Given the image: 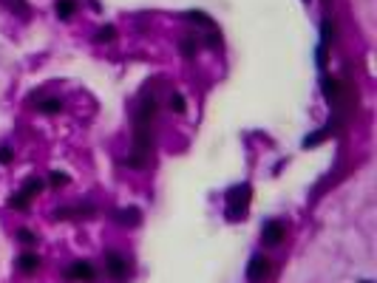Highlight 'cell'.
Segmentation results:
<instances>
[{
  "instance_id": "obj_1",
  "label": "cell",
  "mask_w": 377,
  "mask_h": 283,
  "mask_svg": "<svg viewBox=\"0 0 377 283\" xmlns=\"http://www.w3.org/2000/svg\"><path fill=\"white\" fill-rule=\"evenodd\" d=\"M63 277L68 283H94L97 280V269H94L91 261H74V263H68Z\"/></svg>"
},
{
  "instance_id": "obj_2",
  "label": "cell",
  "mask_w": 377,
  "mask_h": 283,
  "mask_svg": "<svg viewBox=\"0 0 377 283\" xmlns=\"http://www.w3.org/2000/svg\"><path fill=\"white\" fill-rule=\"evenodd\" d=\"M284 238H286V224L284 221L272 218V221H267V224L261 226V244L264 247H278Z\"/></svg>"
},
{
  "instance_id": "obj_3",
  "label": "cell",
  "mask_w": 377,
  "mask_h": 283,
  "mask_svg": "<svg viewBox=\"0 0 377 283\" xmlns=\"http://www.w3.org/2000/svg\"><path fill=\"white\" fill-rule=\"evenodd\" d=\"M105 269L114 280H125V277H128V261H125L116 249H108L105 252Z\"/></svg>"
},
{
  "instance_id": "obj_4",
  "label": "cell",
  "mask_w": 377,
  "mask_h": 283,
  "mask_svg": "<svg viewBox=\"0 0 377 283\" xmlns=\"http://www.w3.org/2000/svg\"><path fill=\"white\" fill-rule=\"evenodd\" d=\"M267 275H270V261H267L264 255H256V258L247 263V280L249 283H261Z\"/></svg>"
},
{
  "instance_id": "obj_5",
  "label": "cell",
  "mask_w": 377,
  "mask_h": 283,
  "mask_svg": "<svg viewBox=\"0 0 377 283\" xmlns=\"http://www.w3.org/2000/svg\"><path fill=\"white\" fill-rule=\"evenodd\" d=\"M40 255L37 252H23L20 258H17V269H20V272H26V275H31V272H37V269H40Z\"/></svg>"
},
{
  "instance_id": "obj_6",
  "label": "cell",
  "mask_w": 377,
  "mask_h": 283,
  "mask_svg": "<svg viewBox=\"0 0 377 283\" xmlns=\"http://www.w3.org/2000/svg\"><path fill=\"white\" fill-rule=\"evenodd\" d=\"M156 108H159V105H156V99H153V97L145 99L142 108H139V113H136V125H148V122L156 116Z\"/></svg>"
},
{
  "instance_id": "obj_7",
  "label": "cell",
  "mask_w": 377,
  "mask_h": 283,
  "mask_svg": "<svg viewBox=\"0 0 377 283\" xmlns=\"http://www.w3.org/2000/svg\"><path fill=\"white\" fill-rule=\"evenodd\" d=\"M43 190H46V181L40 176H31V178H26V184H23L20 193H26L29 198H34V196H40Z\"/></svg>"
},
{
  "instance_id": "obj_8",
  "label": "cell",
  "mask_w": 377,
  "mask_h": 283,
  "mask_svg": "<svg viewBox=\"0 0 377 283\" xmlns=\"http://www.w3.org/2000/svg\"><path fill=\"white\" fill-rule=\"evenodd\" d=\"M54 12H57L60 20H68V17H74V12H77V0H57V3H54Z\"/></svg>"
},
{
  "instance_id": "obj_9",
  "label": "cell",
  "mask_w": 377,
  "mask_h": 283,
  "mask_svg": "<svg viewBox=\"0 0 377 283\" xmlns=\"http://www.w3.org/2000/svg\"><path fill=\"white\" fill-rule=\"evenodd\" d=\"M29 204H31V198L26 193H15V196L9 198V207H15L17 212H29Z\"/></svg>"
},
{
  "instance_id": "obj_10",
  "label": "cell",
  "mask_w": 377,
  "mask_h": 283,
  "mask_svg": "<svg viewBox=\"0 0 377 283\" xmlns=\"http://www.w3.org/2000/svg\"><path fill=\"white\" fill-rule=\"evenodd\" d=\"M0 3H3L9 12L20 14V17H29V3H26V0H0Z\"/></svg>"
},
{
  "instance_id": "obj_11",
  "label": "cell",
  "mask_w": 377,
  "mask_h": 283,
  "mask_svg": "<svg viewBox=\"0 0 377 283\" xmlns=\"http://www.w3.org/2000/svg\"><path fill=\"white\" fill-rule=\"evenodd\" d=\"M116 221H119V224L136 226L139 224V210H136V207H128V212H116Z\"/></svg>"
},
{
  "instance_id": "obj_12",
  "label": "cell",
  "mask_w": 377,
  "mask_h": 283,
  "mask_svg": "<svg viewBox=\"0 0 377 283\" xmlns=\"http://www.w3.org/2000/svg\"><path fill=\"white\" fill-rule=\"evenodd\" d=\"M37 108H40L43 113H60L63 111V102H60V99H40Z\"/></svg>"
},
{
  "instance_id": "obj_13",
  "label": "cell",
  "mask_w": 377,
  "mask_h": 283,
  "mask_svg": "<svg viewBox=\"0 0 377 283\" xmlns=\"http://www.w3.org/2000/svg\"><path fill=\"white\" fill-rule=\"evenodd\" d=\"M116 37V28L114 26H102L97 34H94V42H114Z\"/></svg>"
},
{
  "instance_id": "obj_14",
  "label": "cell",
  "mask_w": 377,
  "mask_h": 283,
  "mask_svg": "<svg viewBox=\"0 0 377 283\" xmlns=\"http://www.w3.org/2000/svg\"><path fill=\"white\" fill-rule=\"evenodd\" d=\"M196 49H199L196 37H185V40H182V54H185L187 60H193V57H196Z\"/></svg>"
},
{
  "instance_id": "obj_15",
  "label": "cell",
  "mask_w": 377,
  "mask_h": 283,
  "mask_svg": "<svg viewBox=\"0 0 377 283\" xmlns=\"http://www.w3.org/2000/svg\"><path fill=\"white\" fill-rule=\"evenodd\" d=\"M68 181H71V178L65 176V173H57V170H54V173H51V176H49V184H51V187H54V190H60V187H65V184H68Z\"/></svg>"
},
{
  "instance_id": "obj_16",
  "label": "cell",
  "mask_w": 377,
  "mask_h": 283,
  "mask_svg": "<svg viewBox=\"0 0 377 283\" xmlns=\"http://www.w3.org/2000/svg\"><path fill=\"white\" fill-rule=\"evenodd\" d=\"M171 111H173V113H185V111H187L185 97H182V93H171Z\"/></svg>"
},
{
  "instance_id": "obj_17",
  "label": "cell",
  "mask_w": 377,
  "mask_h": 283,
  "mask_svg": "<svg viewBox=\"0 0 377 283\" xmlns=\"http://www.w3.org/2000/svg\"><path fill=\"white\" fill-rule=\"evenodd\" d=\"M17 241H20V244H26V247H34L37 235L31 232V229H17Z\"/></svg>"
},
{
  "instance_id": "obj_18",
  "label": "cell",
  "mask_w": 377,
  "mask_h": 283,
  "mask_svg": "<svg viewBox=\"0 0 377 283\" xmlns=\"http://www.w3.org/2000/svg\"><path fill=\"white\" fill-rule=\"evenodd\" d=\"M323 91H326L329 99H332L334 93H338V82H334V79H329V77H323Z\"/></svg>"
},
{
  "instance_id": "obj_19",
  "label": "cell",
  "mask_w": 377,
  "mask_h": 283,
  "mask_svg": "<svg viewBox=\"0 0 377 283\" xmlns=\"http://www.w3.org/2000/svg\"><path fill=\"white\" fill-rule=\"evenodd\" d=\"M12 162V150L9 148H0V164H9Z\"/></svg>"
},
{
  "instance_id": "obj_20",
  "label": "cell",
  "mask_w": 377,
  "mask_h": 283,
  "mask_svg": "<svg viewBox=\"0 0 377 283\" xmlns=\"http://www.w3.org/2000/svg\"><path fill=\"white\" fill-rule=\"evenodd\" d=\"M332 34H334V26H332L329 20H323V40H329Z\"/></svg>"
},
{
  "instance_id": "obj_21",
  "label": "cell",
  "mask_w": 377,
  "mask_h": 283,
  "mask_svg": "<svg viewBox=\"0 0 377 283\" xmlns=\"http://www.w3.org/2000/svg\"><path fill=\"white\" fill-rule=\"evenodd\" d=\"M318 63H320V65H326V51H323V45L318 49Z\"/></svg>"
}]
</instances>
